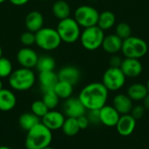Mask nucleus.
I'll use <instances>...</instances> for the list:
<instances>
[{
    "label": "nucleus",
    "instance_id": "nucleus-1",
    "mask_svg": "<svg viewBox=\"0 0 149 149\" xmlns=\"http://www.w3.org/2000/svg\"><path fill=\"white\" fill-rule=\"evenodd\" d=\"M109 93L102 82H92L80 90L78 98L87 111L100 110L107 105Z\"/></svg>",
    "mask_w": 149,
    "mask_h": 149
},
{
    "label": "nucleus",
    "instance_id": "nucleus-2",
    "mask_svg": "<svg viewBox=\"0 0 149 149\" xmlns=\"http://www.w3.org/2000/svg\"><path fill=\"white\" fill-rule=\"evenodd\" d=\"M52 141V131L41 121L26 132L24 145L26 149H44L50 147Z\"/></svg>",
    "mask_w": 149,
    "mask_h": 149
},
{
    "label": "nucleus",
    "instance_id": "nucleus-3",
    "mask_svg": "<svg viewBox=\"0 0 149 149\" xmlns=\"http://www.w3.org/2000/svg\"><path fill=\"white\" fill-rule=\"evenodd\" d=\"M10 88L17 92H25L33 87L36 83V74L32 69L20 67L12 72L8 78Z\"/></svg>",
    "mask_w": 149,
    "mask_h": 149
},
{
    "label": "nucleus",
    "instance_id": "nucleus-4",
    "mask_svg": "<svg viewBox=\"0 0 149 149\" xmlns=\"http://www.w3.org/2000/svg\"><path fill=\"white\" fill-rule=\"evenodd\" d=\"M120 52L124 58L141 59L147 55L148 45L143 38L132 35L123 40Z\"/></svg>",
    "mask_w": 149,
    "mask_h": 149
},
{
    "label": "nucleus",
    "instance_id": "nucleus-5",
    "mask_svg": "<svg viewBox=\"0 0 149 149\" xmlns=\"http://www.w3.org/2000/svg\"><path fill=\"white\" fill-rule=\"evenodd\" d=\"M56 30L62 40L65 44H74L79 40L81 35V27L76 20L69 17L67 18L59 20Z\"/></svg>",
    "mask_w": 149,
    "mask_h": 149
},
{
    "label": "nucleus",
    "instance_id": "nucleus-6",
    "mask_svg": "<svg viewBox=\"0 0 149 149\" xmlns=\"http://www.w3.org/2000/svg\"><path fill=\"white\" fill-rule=\"evenodd\" d=\"M37 46L45 52H52L58 49L62 40L56 30L52 27H43L35 33Z\"/></svg>",
    "mask_w": 149,
    "mask_h": 149
},
{
    "label": "nucleus",
    "instance_id": "nucleus-7",
    "mask_svg": "<svg viewBox=\"0 0 149 149\" xmlns=\"http://www.w3.org/2000/svg\"><path fill=\"white\" fill-rule=\"evenodd\" d=\"M105 36V31L98 25H94L83 29L79 41L84 49L93 52L101 47Z\"/></svg>",
    "mask_w": 149,
    "mask_h": 149
},
{
    "label": "nucleus",
    "instance_id": "nucleus-8",
    "mask_svg": "<svg viewBox=\"0 0 149 149\" xmlns=\"http://www.w3.org/2000/svg\"><path fill=\"white\" fill-rule=\"evenodd\" d=\"M100 12L92 5H80L76 8L73 13V18L83 29L97 25Z\"/></svg>",
    "mask_w": 149,
    "mask_h": 149
},
{
    "label": "nucleus",
    "instance_id": "nucleus-9",
    "mask_svg": "<svg viewBox=\"0 0 149 149\" xmlns=\"http://www.w3.org/2000/svg\"><path fill=\"white\" fill-rule=\"evenodd\" d=\"M127 77L120 67H108L102 75V84L109 92H118L126 84Z\"/></svg>",
    "mask_w": 149,
    "mask_h": 149
},
{
    "label": "nucleus",
    "instance_id": "nucleus-10",
    "mask_svg": "<svg viewBox=\"0 0 149 149\" xmlns=\"http://www.w3.org/2000/svg\"><path fill=\"white\" fill-rule=\"evenodd\" d=\"M87 110L78 97H71L65 100L63 104V113L68 118H75L86 114Z\"/></svg>",
    "mask_w": 149,
    "mask_h": 149
},
{
    "label": "nucleus",
    "instance_id": "nucleus-11",
    "mask_svg": "<svg viewBox=\"0 0 149 149\" xmlns=\"http://www.w3.org/2000/svg\"><path fill=\"white\" fill-rule=\"evenodd\" d=\"M38 58V54L31 47L24 46L17 53V61L20 67L28 69L36 68Z\"/></svg>",
    "mask_w": 149,
    "mask_h": 149
},
{
    "label": "nucleus",
    "instance_id": "nucleus-12",
    "mask_svg": "<svg viewBox=\"0 0 149 149\" xmlns=\"http://www.w3.org/2000/svg\"><path fill=\"white\" fill-rule=\"evenodd\" d=\"M127 79H135L143 72V65L141 59L124 58L120 67Z\"/></svg>",
    "mask_w": 149,
    "mask_h": 149
},
{
    "label": "nucleus",
    "instance_id": "nucleus-13",
    "mask_svg": "<svg viewBox=\"0 0 149 149\" xmlns=\"http://www.w3.org/2000/svg\"><path fill=\"white\" fill-rule=\"evenodd\" d=\"M65 120V115L55 109L49 110L48 113L41 119V122L51 131H57L62 128Z\"/></svg>",
    "mask_w": 149,
    "mask_h": 149
},
{
    "label": "nucleus",
    "instance_id": "nucleus-14",
    "mask_svg": "<svg viewBox=\"0 0 149 149\" xmlns=\"http://www.w3.org/2000/svg\"><path fill=\"white\" fill-rule=\"evenodd\" d=\"M100 123L102 125L107 127H113L117 125L120 118V114L112 105L107 104L100 109Z\"/></svg>",
    "mask_w": 149,
    "mask_h": 149
},
{
    "label": "nucleus",
    "instance_id": "nucleus-15",
    "mask_svg": "<svg viewBox=\"0 0 149 149\" xmlns=\"http://www.w3.org/2000/svg\"><path fill=\"white\" fill-rule=\"evenodd\" d=\"M136 121L137 120L130 113L120 115V118L115 126L118 134L123 137L130 136L135 130Z\"/></svg>",
    "mask_w": 149,
    "mask_h": 149
},
{
    "label": "nucleus",
    "instance_id": "nucleus-16",
    "mask_svg": "<svg viewBox=\"0 0 149 149\" xmlns=\"http://www.w3.org/2000/svg\"><path fill=\"white\" fill-rule=\"evenodd\" d=\"M112 106L119 112L120 115H124L131 113L134 107V101L127 93H120L113 98Z\"/></svg>",
    "mask_w": 149,
    "mask_h": 149
},
{
    "label": "nucleus",
    "instance_id": "nucleus-17",
    "mask_svg": "<svg viewBox=\"0 0 149 149\" xmlns=\"http://www.w3.org/2000/svg\"><path fill=\"white\" fill-rule=\"evenodd\" d=\"M58 80L68 82L73 86L77 85L81 79L80 70L74 65H65L58 72Z\"/></svg>",
    "mask_w": 149,
    "mask_h": 149
},
{
    "label": "nucleus",
    "instance_id": "nucleus-18",
    "mask_svg": "<svg viewBox=\"0 0 149 149\" xmlns=\"http://www.w3.org/2000/svg\"><path fill=\"white\" fill-rule=\"evenodd\" d=\"M122 43L123 40L115 33H110L105 36L101 48L105 52L110 55L118 54L121 51Z\"/></svg>",
    "mask_w": 149,
    "mask_h": 149
},
{
    "label": "nucleus",
    "instance_id": "nucleus-19",
    "mask_svg": "<svg viewBox=\"0 0 149 149\" xmlns=\"http://www.w3.org/2000/svg\"><path fill=\"white\" fill-rule=\"evenodd\" d=\"M44 23H45L44 16L38 10L30 11L26 15L24 20V24L27 31H32L34 33H36L41 28L44 27Z\"/></svg>",
    "mask_w": 149,
    "mask_h": 149
},
{
    "label": "nucleus",
    "instance_id": "nucleus-20",
    "mask_svg": "<svg viewBox=\"0 0 149 149\" xmlns=\"http://www.w3.org/2000/svg\"><path fill=\"white\" fill-rule=\"evenodd\" d=\"M38 80L43 93L49 90H53L58 81V73H56L54 71L41 72L38 73Z\"/></svg>",
    "mask_w": 149,
    "mask_h": 149
},
{
    "label": "nucleus",
    "instance_id": "nucleus-21",
    "mask_svg": "<svg viewBox=\"0 0 149 149\" xmlns=\"http://www.w3.org/2000/svg\"><path fill=\"white\" fill-rule=\"evenodd\" d=\"M17 105V97L13 91L3 88L0 91V111L10 112Z\"/></svg>",
    "mask_w": 149,
    "mask_h": 149
},
{
    "label": "nucleus",
    "instance_id": "nucleus-22",
    "mask_svg": "<svg viewBox=\"0 0 149 149\" xmlns=\"http://www.w3.org/2000/svg\"><path fill=\"white\" fill-rule=\"evenodd\" d=\"M130 99L134 102H140L144 100V98L148 94V90L146 84H142L140 82L131 84L126 93Z\"/></svg>",
    "mask_w": 149,
    "mask_h": 149
},
{
    "label": "nucleus",
    "instance_id": "nucleus-23",
    "mask_svg": "<svg viewBox=\"0 0 149 149\" xmlns=\"http://www.w3.org/2000/svg\"><path fill=\"white\" fill-rule=\"evenodd\" d=\"M53 16L58 20H62L71 17V6L65 0H57L53 3L52 7Z\"/></svg>",
    "mask_w": 149,
    "mask_h": 149
},
{
    "label": "nucleus",
    "instance_id": "nucleus-24",
    "mask_svg": "<svg viewBox=\"0 0 149 149\" xmlns=\"http://www.w3.org/2000/svg\"><path fill=\"white\" fill-rule=\"evenodd\" d=\"M97 25L104 31H110L116 25V16L111 10H104L100 13Z\"/></svg>",
    "mask_w": 149,
    "mask_h": 149
},
{
    "label": "nucleus",
    "instance_id": "nucleus-25",
    "mask_svg": "<svg viewBox=\"0 0 149 149\" xmlns=\"http://www.w3.org/2000/svg\"><path fill=\"white\" fill-rule=\"evenodd\" d=\"M40 121H41V119L38 118L37 115H35L31 112L22 113L18 119V124L20 127L25 132H28L30 129H31Z\"/></svg>",
    "mask_w": 149,
    "mask_h": 149
},
{
    "label": "nucleus",
    "instance_id": "nucleus-26",
    "mask_svg": "<svg viewBox=\"0 0 149 149\" xmlns=\"http://www.w3.org/2000/svg\"><path fill=\"white\" fill-rule=\"evenodd\" d=\"M73 86H74L73 85L68 82L58 80L53 90L60 100H67L72 96L73 90H74Z\"/></svg>",
    "mask_w": 149,
    "mask_h": 149
},
{
    "label": "nucleus",
    "instance_id": "nucleus-27",
    "mask_svg": "<svg viewBox=\"0 0 149 149\" xmlns=\"http://www.w3.org/2000/svg\"><path fill=\"white\" fill-rule=\"evenodd\" d=\"M55 67H56V61L52 57L49 55H43L39 57L36 65V68L38 71V72L54 71Z\"/></svg>",
    "mask_w": 149,
    "mask_h": 149
},
{
    "label": "nucleus",
    "instance_id": "nucleus-28",
    "mask_svg": "<svg viewBox=\"0 0 149 149\" xmlns=\"http://www.w3.org/2000/svg\"><path fill=\"white\" fill-rule=\"evenodd\" d=\"M61 129H62L63 133L66 136H69V137L75 136L76 134H79V132L80 130L77 119L68 118V117L65 118V120Z\"/></svg>",
    "mask_w": 149,
    "mask_h": 149
},
{
    "label": "nucleus",
    "instance_id": "nucleus-29",
    "mask_svg": "<svg viewBox=\"0 0 149 149\" xmlns=\"http://www.w3.org/2000/svg\"><path fill=\"white\" fill-rule=\"evenodd\" d=\"M42 100L46 105L49 110H53L58 106L60 99L56 94L54 90H49V91L43 93Z\"/></svg>",
    "mask_w": 149,
    "mask_h": 149
},
{
    "label": "nucleus",
    "instance_id": "nucleus-30",
    "mask_svg": "<svg viewBox=\"0 0 149 149\" xmlns=\"http://www.w3.org/2000/svg\"><path fill=\"white\" fill-rule=\"evenodd\" d=\"M114 33L124 40L132 36V29L127 23L120 22L114 26Z\"/></svg>",
    "mask_w": 149,
    "mask_h": 149
},
{
    "label": "nucleus",
    "instance_id": "nucleus-31",
    "mask_svg": "<svg viewBox=\"0 0 149 149\" xmlns=\"http://www.w3.org/2000/svg\"><path fill=\"white\" fill-rule=\"evenodd\" d=\"M49 109L42 100H38L32 102L31 106V112L37 115L38 118L42 119L47 113Z\"/></svg>",
    "mask_w": 149,
    "mask_h": 149
},
{
    "label": "nucleus",
    "instance_id": "nucleus-32",
    "mask_svg": "<svg viewBox=\"0 0 149 149\" xmlns=\"http://www.w3.org/2000/svg\"><path fill=\"white\" fill-rule=\"evenodd\" d=\"M13 71V65L11 61L7 58L2 57L0 58V79L9 78Z\"/></svg>",
    "mask_w": 149,
    "mask_h": 149
},
{
    "label": "nucleus",
    "instance_id": "nucleus-33",
    "mask_svg": "<svg viewBox=\"0 0 149 149\" xmlns=\"http://www.w3.org/2000/svg\"><path fill=\"white\" fill-rule=\"evenodd\" d=\"M20 41L24 46L31 47L36 44V35L32 31H26L23 32L22 35L20 36Z\"/></svg>",
    "mask_w": 149,
    "mask_h": 149
},
{
    "label": "nucleus",
    "instance_id": "nucleus-34",
    "mask_svg": "<svg viewBox=\"0 0 149 149\" xmlns=\"http://www.w3.org/2000/svg\"><path fill=\"white\" fill-rule=\"evenodd\" d=\"M90 125H100V110H90L87 111L86 114Z\"/></svg>",
    "mask_w": 149,
    "mask_h": 149
},
{
    "label": "nucleus",
    "instance_id": "nucleus-35",
    "mask_svg": "<svg viewBox=\"0 0 149 149\" xmlns=\"http://www.w3.org/2000/svg\"><path fill=\"white\" fill-rule=\"evenodd\" d=\"M145 112H146V109L144 108L142 105H135V106L134 105L130 114L137 120L143 117V115L145 114Z\"/></svg>",
    "mask_w": 149,
    "mask_h": 149
},
{
    "label": "nucleus",
    "instance_id": "nucleus-36",
    "mask_svg": "<svg viewBox=\"0 0 149 149\" xmlns=\"http://www.w3.org/2000/svg\"><path fill=\"white\" fill-rule=\"evenodd\" d=\"M123 58L119 54H113L109 59V65L111 67H120Z\"/></svg>",
    "mask_w": 149,
    "mask_h": 149
},
{
    "label": "nucleus",
    "instance_id": "nucleus-37",
    "mask_svg": "<svg viewBox=\"0 0 149 149\" xmlns=\"http://www.w3.org/2000/svg\"><path fill=\"white\" fill-rule=\"evenodd\" d=\"M77 120H78V123H79V126L80 130L86 129V128L89 127V125H90V123H89V120H88V118H87L86 114H85V115H82V116L79 117V118L77 119Z\"/></svg>",
    "mask_w": 149,
    "mask_h": 149
},
{
    "label": "nucleus",
    "instance_id": "nucleus-38",
    "mask_svg": "<svg viewBox=\"0 0 149 149\" xmlns=\"http://www.w3.org/2000/svg\"><path fill=\"white\" fill-rule=\"evenodd\" d=\"M10 3L15 6H22L30 2V0H9Z\"/></svg>",
    "mask_w": 149,
    "mask_h": 149
},
{
    "label": "nucleus",
    "instance_id": "nucleus-39",
    "mask_svg": "<svg viewBox=\"0 0 149 149\" xmlns=\"http://www.w3.org/2000/svg\"><path fill=\"white\" fill-rule=\"evenodd\" d=\"M142 106L144 107V108L146 110H149V93L142 100Z\"/></svg>",
    "mask_w": 149,
    "mask_h": 149
},
{
    "label": "nucleus",
    "instance_id": "nucleus-40",
    "mask_svg": "<svg viewBox=\"0 0 149 149\" xmlns=\"http://www.w3.org/2000/svg\"><path fill=\"white\" fill-rule=\"evenodd\" d=\"M0 149H11L7 146H0Z\"/></svg>",
    "mask_w": 149,
    "mask_h": 149
},
{
    "label": "nucleus",
    "instance_id": "nucleus-41",
    "mask_svg": "<svg viewBox=\"0 0 149 149\" xmlns=\"http://www.w3.org/2000/svg\"><path fill=\"white\" fill-rule=\"evenodd\" d=\"M3 81H2V79H0V91L3 89Z\"/></svg>",
    "mask_w": 149,
    "mask_h": 149
},
{
    "label": "nucleus",
    "instance_id": "nucleus-42",
    "mask_svg": "<svg viewBox=\"0 0 149 149\" xmlns=\"http://www.w3.org/2000/svg\"><path fill=\"white\" fill-rule=\"evenodd\" d=\"M146 86H147V87H148V93H149V78L148 79V80H147Z\"/></svg>",
    "mask_w": 149,
    "mask_h": 149
},
{
    "label": "nucleus",
    "instance_id": "nucleus-43",
    "mask_svg": "<svg viewBox=\"0 0 149 149\" xmlns=\"http://www.w3.org/2000/svg\"><path fill=\"white\" fill-rule=\"evenodd\" d=\"M3 57V50H2V47H1V45H0V58Z\"/></svg>",
    "mask_w": 149,
    "mask_h": 149
},
{
    "label": "nucleus",
    "instance_id": "nucleus-44",
    "mask_svg": "<svg viewBox=\"0 0 149 149\" xmlns=\"http://www.w3.org/2000/svg\"><path fill=\"white\" fill-rule=\"evenodd\" d=\"M5 1H6V0H0V4H1V3H4Z\"/></svg>",
    "mask_w": 149,
    "mask_h": 149
},
{
    "label": "nucleus",
    "instance_id": "nucleus-45",
    "mask_svg": "<svg viewBox=\"0 0 149 149\" xmlns=\"http://www.w3.org/2000/svg\"><path fill=\"white\" fill-rule=\"evenodd\" d=\"M44 149H54V148H51V147H48V148H44Z\"/></svg>",
    "mask_w": 149,
    "mask_h": 149
},
{
    "label": "nucleus",
    "instance_id": "nucleus-46",
    "mask_svg": "<svg viewBox=\"0 0 149 149\" xmlns=\"http://www.w3.org/2000/svg\"><path fill=\"white\" fill-rule=\"evenodd\" d=\"M40 1H42V2H46V1H49V0H40Z\"/></svg>",
    "mask_w": 149,
    "mask_h": 149
}]
</instances>
